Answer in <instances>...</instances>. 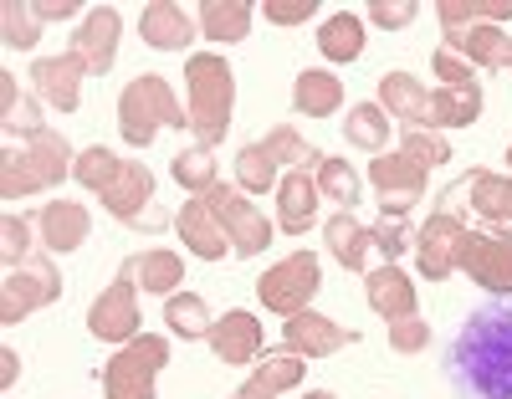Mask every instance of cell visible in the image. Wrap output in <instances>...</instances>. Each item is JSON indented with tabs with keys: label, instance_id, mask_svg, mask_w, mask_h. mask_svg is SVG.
Instances as JSON below:
<instances>
[{
	"label": "cell",
	"instance_id": "15",
	"mask_svg": "<svg viewBox=\"0 0 512 399\" xmlns=\"http://www.w3.org/2000/svg\"><path fill=\"white\" fill-rule=\"evenodd\" d=\"M31 226L41 231V246L67 256V251H77L82 241L93 236V215H88V205H77V200H47L36 210Z\"/></svg>",
	"mask_w": 512,
	"mask_h": 399
},
{
	"label": "cell",
	"instance_id": "6",
	"mask_svg": "<svg viewBox=\"0 0 512 399\" xmlns=\"http://www.w3.org/2000/svg\"><path fill=\"white\" fill-rule=\"evenodd\" d=\"M318 287H323V266H318L313 251H292V256H282L277 266H267V272L256 277V297H262L272 313H282V318L308 313V302L318 297Z\"/></svg>",
	"mask_w": 512,
	"mask_h": 399
},
{
	"label": "cell",
	"instance_id": "18",
	"mask_svg": "<svg viewBox=\"0 0 512 399\" xmlns=\"http://www.w3.org/2000/svg\"><path fill=\"white\" fill-rule=\"evenodd\" d=\"M446 47L456 57H466L472 67L512 72V36L502 26H456V31H446Z\"/></svg>",
	"mask_w": 512,
	"mask_h": 399
},
{
	"label": "cell",
	"instance_id": "46",
	"mask_svg": "<svg viewBox=\"0 0 512 399\" xmlns=\"http://www.w3.org/2000/svg\"><path fill=\"white\" fill-rule=\"evenodd\" d=\"M415 0H374V6H369V21L374 26H384V31H400V26H410L415 21Z\"/></svg>",
	"mask_w": 512,
	"mask_h": 399
},
{
	"label": "cell",
	"instance_id": "28",
	"mask_svg": "<svg viewBox=\"0 0 512 399\" xmlns=\"http://www.w3.org/2000/svg\"><path fill=\"white\" fill-rule=\"evenodd\" d=\"M323 236H328V251H333V261H338V266H349V272H364L374 236H369V226H359V220H354V210L328 215Z\"/></svg>",
	"mask_w": 512,
	"mask_h": 399
},
{
	"label": "cell",
	"instance_id": "27",
	"mask_svg": "<svg viewBox=\"0 0 512 399\" xmlns=\"http://www.w3.org/2000/svg\"><path fill=\"white\" fill-rule=\"evenodd\" d=\"M303 374H308V364L297 359V353H272V359H262V364L251 369V379L231 399H277V394L303 384Z\"/></svg>",
	"mask_w": 512,
	"mask_h": 399
},
{
	"label": "cell",
	"instance_id": "5",
	"mask_svg": "<svg viewBox=\"0 0 512 399\" xmlns=\"http://www.w3.org/2000/svg\"><path fill=\"white\" fill-rule=\"evenodd\" d=\"M169 364V338L144 333L134 343H123L113 353V364L103 369V394L108 399H154V379Z\"/></svg>",
	"mask_w": 512,
	"mask_h": 399
},
{
	"label": "cell",
	"instance_id": "35",
	"mask_svg": "<svg viewBox=\"0 0 512 399\" xmlns=\"http://www.w3.org/2000/svg\"><path fill=\"white\" fill-rule=\"evenodd\" d=\"M344 139H349L354 149L384 154V144H390V113H384L379 103H359V108H349V123H344Z\"/></svg>",
	"mask_w": 512,
	"mask_h": 399
},
{
	"label": "cell",
	"instance_id": "32",
	"mask_svg": "<svg viewBox=\"0 0 512 399\" xmlns=\"http://www.w3.org/2000/svg\"><path fill=\"white\" fill-rule=\"evenodd\" d=\"M164 323H169V333L185 338V343L210 338V328H216V318H210V307H205L200 292H175V297H169L164 302Z\"/></svg>",
	"mask_w": 512,
	"mask_h": 399
},
{
	"label": "cell",
	"instance_id": "1",
	"mask_svg": "<svg viewBox=\"0 0 512 399\" xmlns=\"http://www.w3.org/2000/svg\"><path fill=\"white\" fill-rule=\"evenodd\" d=\"M451 374L472 399H512V307H477L451 348Z\"/></svg>",
	"mask_w": 512,
	"mask_h": 399
},
{
	"label": "cell",
	"instance_id": "43",
	"mask_svg": "<svg viewBox=\"0 0 512 399\" xmlns=\"http://www.w3.org/2000/svg\"><path fill=\"white\" fill-rule=\"evenodd\" d=\"M0 103H6V133H41L47 123L36 118V103L31 98H21V87H16V77L11 72H0Z\"/></svg>",
	"mask_w": 512,
	"mask_h": 399
},
{
	"label": "cell",
	"instance_id": "34",
	"mask_svg": "<svg viewBox=\"0 0 512 399\" xmlns=\"http://www.w3.org/2000/svg\"><path fill=\"white\" fill-rule=\"evenodd\" d=\"M436 16H441L446 31H456V26H497V21H512V0H441Z\"/></svg>",
	"mask_w": 512,
	"mask_h": 399
},
{
	"label": "cell",
	"instance_id": "31",
	"mask_svg": "<svg viewBox=\"0 0 512 399\" xmlns=\"http://www.w3.org/2000/svg\"><path fill=\"white\" fill-rule=\"evenodd\" d=\"M128 266H134V282H139L144 292H159V297H175V287L185 282V261H180L175 251H164V246L134 256Z\"/></svg>",
	"mask_w": 512,
	"mask_h": 399
},
{
	"label": "cell",
	"instance_id": "53",
	"mask_svg": "<svg viewBox=\"0 0 512 399\" xmlns=\"http://www.w3.org/2000/svg\"><path fill=\"white\" fill-rule=\"evenodd\" d=\"M507 159H512V144H507Z\"/></svg>",
	"mask_w": 512,
	"mask_h": 399
},
{
	"label": "cell",
	"instance_id": "48",
	"mask_svg": "<svg viewBox=\"0 0 512 399\" xmlns=\"http://www.w3.org/2000/svg\"><path fill=\"white\" fill-rule=\"evenodd\" d=\"M318 11V0H267V21L272 26H303Z\"/></svg>",
	"mask_w": 512,
	"mask_h": 399
},
{
	"label": "cell",
	"instance_id": "50",
	"mask_svg": "<svg viewBox=\"0 0 512 399\" xmlns=\"http://www.w3.org/2000/svg\"><path fill=\"white\" fill-rule=\"evenodd\" d=\"M36 21H72L77 16V0H31Z\"/></svg>",
	"mask_w": 512,
	"mask_h": 399
},
{
	"label": "cell",
	"instance_id": "36",
	"mask_svg": "<svg viewBox=\"0 0 512 399\" xmlns=\"http://www.w3.org/2000/svg\"><path fill=\"white\" fill-rule=\"evenodd\" d=\"M256 144L267 149V159H272V164H292V169H318V164H323V154H318V149L303 139V133L292 128V123L272 128L267 139H256Z\"/></svg>",
	"mask_w": 512,
	"mask_h": 399
},
{
	"label": "cell",
	"instance_id": "23",
	"mask_svg": "<svg viewBox=\"0 0 512 399\" xmlns=\"http://www.w3.org/2000/svg\"><path fill=\"white\" fill-rule=\"evenodd\" d=\"M379 108L390 118H400L405 128L431 123V93H425V82L410 77V72H384L379 77Z\"/></svg>",
	"mask_w": 512,
	"mask_h": 399
},
{
	"label": "cell",
	"instance_id": "52",
	"mask_svg": "<svg viewBox=\"0 0 512 399\" xmlns=\"http://www.w3.org/2000/svg\"><path fill=\"white\" fill-rule=\"evenodd\" d=\"M303 399H338V394H328V389H308Z\"/></svg>",
	"mask_w": 512,
	"mask_h": 399
},
{
	"label": "cell",
	"instance_id": "4",
	"mask_svg": "<svg viewBox=\"0 0 512 399\" xmlns=\"http://www.w3.org/2000/svg\"><path fill=\"white\" fill-rule=\"evenodd\" d=\"M159 128H190V113L180 108L175 87L159 72H144L118 93V133L128 149H149L159 139Z\"/></svg>",
	"mask_w": 512,
	"mask_h": 399
},
{
	"label": "cell",
	"instance_id": "39",
	"mask_svg": "<svg viewBox=\"0 0 512 399\" xmlns=\"http://www.w3.org/2000/svg\"><path fill=\"white\" fill-rule=\"evenodd\" d=\"M0 41H6L11 52H31L41 41V21L31 6H21V0H6L0 6Z\"/></svg>",
	"mask_w": 512,
	"mask_h": 399
},
{
	"label": "cell",
	"instance_id": "49",
	"mask_svg": "<svg viewBox=\"0 0 512 399\" xmlns=\"http://www.w3.org/2000/svg\"><path fill=\"white\" fill-rule=\"evenodd\" d=\"M436 77H446V87L477 82V77H472V62H466V57H456L451 47H441V52H436Z\"/></svg>",
	"mask_w": 512,
	"mask_h": 399
},
{
	"label": "cell",
	"instance_id": "2",
	"mask_svg": "<svg viewBox=\"0 0 512 399\" xmlns=\"http://www.w3.org/2000/svg\"><path fill=\"white\" fill-rule=\"evenodd\" d=\"M185 87H190V133L200 149H216L231 128L236 108V72L216 52H195L185 62Z\"/></svg>",
	"mask_w": 512,
	"mask_h": 399
},
{
	"label": "cell",
	"instance_id": "3",
	"mask_svg": "<svg viewBox=\"0 0 512 399\" xmlns=\"http://www.w3.org/2000/svg\"><path fill=\"white\" fill-rule=\"evenodd\" d=\"M72 164H77L72 144L62 139V133L41 128L21 149H6V159H0V200H26V195L52 190L72 174Z\"/></svg>",
	"mask_w": 512,
	"mask_h": 399
},
{
	"label": "cell",
	"instance_id": "29",
	"mask_svg": "<svg viewBox=\"0 0 512 399\" xmlns=\"http://www.w3.org/2000/svg\"><path fill=\"white\" fill-rule=\"evenodd\" d=\"M482 113V87L477 82H461V87H436L431 93V128H472Z\"/></svg>",
	"mask_w": 512,
	"mask_h": 399
},
{
	"label": "cell",
	"instance_id": "12",
	"mask_svg": "<svg viewBox=\"0 0 512 399\" xmlns=\"http://www.w3.org/2000/svg\"><path fill=\"white\" fill-rule=\"evenodd\" d=\"M466 205H472L482 220H497V226H507V220H512V174L472 169L461 185H451V190L441 195V210H446V215H461Z\"/></svg>",
	"mask_w": 512,
	"mask_h": 399
},
{
	"label": "cell",
	"instance_id": "8",
	"mask_svg": "<svg viewBox=\"0 0 512 399\" xmlns=\"http://www.w3.org/2000/svg\"><path fill=\"white\" fill-rule=\"evenodd\" d=\"M425 180H431V174H425L415 159H405V154L369 159V185H374V200H379L384 220H405L425 200Z\"/></svg>",
	"mask_w": 512,
	"mask_h": 399
},
{
	"label": "cell",
	"instance_id": "10",
	"mask_svg": "<svg viewBox=\"0 0 512 399\" xmlns=\"http://www.w3.org/2000/svg\"><path fill=\"white\" fill-rule=\"evenodd\" d=\"M466 220L461 215H446L436 210L425 226L415 231V266H420V277H431V282H446L451 272H461V241H466Z\"/></svg>",
	"mask_w": 512,
	"mask_h": 399
},
{
	"label": "cell",
	"instance_id": "7",
	"mask_svg": "<svg viewBox=\"0 0 512 399\" xmlns=\"http://www.w3.org/2000/svg\"><path fill=\"white\" fill-rule=\"evenodd\" d=\"M57 297H62L57 266H52L47 256H31L26 266L6 272V282H0V323L16 328L26 313H36V307H52Z\"/></svg>",
	"mask_w": 512,
	"mask_h": 399
},
{
	"label": "cell",
	"instance_id": "30",
	"mask_svg": "<svg viewBox=\"0 0 512 399\" xmlns=\"http://www.w3.org/2000/svg\"><path fill=\"white\" fill-rule=\"evenodd\" d=\"M195 21H200V36L221 41V47L251 36V6H246V0H205Z\"/></svg>",
	"mask_w": 512,
	"mask_h": 399
},
{
	"label": "cell",
	"instance_id": "45",
	"mask_svg": "<svg viewBox=\"0 0 512 399\" xmlns=\"http://www.w3.org/2000/svg\"><path fill=\"white\" fill-rule=\"evenodd\" d=\"M374 246L384 251V261H395L405 246H415V231H410V220H379V226H369Z\"/></svg>",
	"mask_w": 512,
	"mask_h": 399
},
{
	"label": "cell",
	"instance_id": "37",
	"mask_svg": "<svg viewBox=\"0 0 512 399\" xmlns=\"http://www.w3.org/2000/svg\"><path fill=\"white\" fill-rule=\"evenodd\" d=\"M318 190H323V200H338V210H354L359 205V169L349 164V159H328L323 154V164H318Z\"/></svg>",
	"mask_w": 512,
	"mask_h": 399
},
{
	"label": "cell",
	"instance_id": "51",
	"mask_svg": "<svg viewBox=\"0 0 512 399\" xmlns=\"http://www.w3.org/2000/svg\"><path fill=\"white\" fill-rule=\"evenodd\" d=\"M21 374V359H16V348H0V389H11Z\"/></svg>",
	"mask_w": 512,
	"mask_h": 399
},
{
	"label": "cell",
	"instance_id": "11",
	"mask_svg": "<svg viewBox=\"0 0 512 399\" xmlns=\"http://www.w3.org/2000/svg\"><path fill=\"white\" fill-rule=\"evenodd\" d=\"M461 272L487 292H512V231H466Z\"/></svg>",
	"mask_w": 512,
	"mask_h": 399
},
{
	"label": "cell",
	"instance_id": "22",
	"mask_svg": "<svg viewBox=\"0 0 512 399\" xmlns=\"http://www.w3.org/2000/svg\"><path fill=\"white\" fill-rule=\"evenodd\" d=\"M82 57L77 52H62V57H41L36 67H31V77H36V93L47 98L52 108H62V113H77V103H82Z\"/></svg>",
	"mask_w": 512,
	"mask_h": 399
},
{
	"label": "cell",
	"instance_id": "24",
	"mask_svg": "<svg viewBox=\"0 0 512 399\" xmlns=\"http://www.w3.org/2000/svg\"><path fill=\"white\" fill-rule=\"evenodd\" d=\"M364 297H369L374 313H379V318H390V323L415 318V282L400 272L395 261H384L379 272H369V277H364Z\"/></svg>",
	"mask_w": 512,
	"mask_h": 399
},
{
	"label": "cell",
	"instance_id": "20",
	"mask_svg": "<svg viewBox=\"0 0 512 399\" xmlns=\"http://www.w3.org/2000/svg\"><path fill=\"white\" fill-rule=\"evenodd\" d=\"M318 200H323V190H318L313 174L308 169H287L282 185H277V226L287 236H303L318 220Z\"/></svg>",
	"mask_w": 512,
	"mask_h": 399
},
{
	"label": "cell",
	"instance_id": "40",
	"mask_svg": "<svg viewBox=\"0 0 512 399\" xmlns=\"http://www.w3.org/2000/svg\"><path fill=\"white\" fill-rule=\"evenodd\" d=\"M236 185L241 190H251V195H267V190H277L282 180H277V164L267 159V149L262 144H246L241 154H236Z\"/></svg>",
	"mask_w": 512,
	"mask_h": 399
},
{
	"label": "cell",
	"instance_id": "26",
	"mask_svg": "<svg viewBox=\"0 0 512 399\" xmlns=\"http://www.w3.org/2000/svg\"><path fill=\"white\" fill-rule=\"evenodd\" d=\"M292 108L303 118H333L338 108H344V82H338L333 72H323V67H303L292 77Z\"/></svg>",
	"mask_w": 512,
	"mask_h": 399
},
{
	"label": "cell",
	"instance_id": "13",
	"mask_svg": "<svg viewBox=\"0 0 512 399\" xmlns=\"http://www.w3.org/2000/svg\"><path fill=\"white\" fill-rule=\"evenodd\" d=\"M205 200H210V210L221 215V226H226V236H231L236 256H262V251H267L272 226H267V215L256 210L251 200H241V195H236V190H226V185H216Z\"/></svg>",
	"mask_w": 512,
	"mask_h": 399
},
{
	"label": "cell",
	"instance_id": "42",
	"mask_svg": "<svg viewBox=\"0 0 512 399\" xmlns=\"http://www.w3.org/2000/svg\"><path fill=\"white\" fill-rule=\"evenodd\" d=\"M400 154H405V159H415L425 174H431V169H441V164L451 159V144H446V133H436V128H405Z\"/></svg>",
	"mask_w": 512,
	"mask_h": 399
},
{
	"label": "cell",
	"instance_id": "25",
	"mask_svg": "<svg viewBox=\"0 0 512 399\" xmlns=\"http://www.w3.org/2000/svg\"><path fill=\"white\" fill-rule=\"evenodd\" d=\"M139 36L149 41L154 52H185L195 41V21H190L185 6L154 0V6H144V16H139Z\"/></svg>",
	"mask_w": 512,
	"mask_h": 399
},
{
	"label": "cell",
	"instance_id": "47",
	"mask_svg": "<svg viewBox=\"0 0 512 399\" xmlns=\"http://www.w3.org/2000/svg\"><path fill=\"white\" fill-rule=\"evenodd\" d=\"M425 343H431V323H420V318L390 323V348H395V353H420Z\"/></svg>",
	"mask_w": 512,
	"mask_h": 399
},
{
	"label": "cell",
	"instance_id": "17",
	"mask_svg": "<svg viewBox=\"0 0 512 399\" xmlns=\"http://www.w3.org/2000/svg\"><path fill=\"white\" fill-rule=\"evenodd\" d=\"M175 226H180L185 251H195L200 261H221L226 251H236V246H231V236H226V226H221V215L210 210V200H205V195H200V200H185V210L175 215Z\"/></svg>",
	"mask_w": 512,
	"mask_h": 399
},
{
	"label": "cell",
	"instance_id": "21",
	"mask_svg": "<svg viewBox=\"0 0 512 399\" xmlns=\"http://www.w3.org/2000/svg\"><path fill=\"white\" fill-rule=\"evenodd\" d=\"M205 343L216 348V359L231 364V369L256 364V353H262V323H256L251 313H241V307H231L226 318H216V328H210Z\"/></svg>",
	"mask_w": 512,
	"mask_h": 399
},
{
	"label": "cell",
	"instance_id": "41",
	"mask_svg": "<svg viewBox=\"0 0 512 399\" xmlns=\"http://www.w3.org/2000/svg\"><path fill=\"white\" fill-rule=\"evenodd\" d=\"M118 154L113 149H103V144H93V149H82L77 154V164H72V180L82 185V190H93V195H103L108 190V180H113V174H118Z\"/></svg>",
	"mask_w": 512,
	"mask_h": 399
},
{
	"label": "cell",
	"instance_id": "38",
	"mask_svg": "<svg viewBox=\"0 0 512 399\" xmlns=\"http://www.w3.org/2000/svg\"><path fill=\"white\" fill-rule=\"evenodd\" d=\"M169 174H175L190 195H210V190L221 185V180H216V159H210V149H200V144L180 149L175 164H169Z\"/></svg>",
	"mask_w": 512,
	"mask_h": 399
},
{
	"label": "cell",
	"instance_id": "19",
	"mask_svg": "<svg viewBox=\"0 0 512 399\" xmlns=\"http://www.w3.org/2000/svg\"><path fill=\"white\" fill-rule=\"evenodd\" d=\"M118 31H123V21H118L113 6H98V11L82 16V31L72 36V52L82 57V67H88V72H108L118 62Z\"/></svg>",
	"mask_w": 512,
	"mask_h": 399
},
{
	"label": "cell",
	"instance_id": "14",
	"mask_svg": "<svg viewBox=\"0 0 512 399\" xmlns=\"http://www.w3.org/2000/svg\"><path fill=\"white\" fill-rule=\"evenodd\" d=\"M349 343H359V333L344 328V323H333V318H323V313H313V307L282 323V348L297 353V359H328V353L349 348Z\"/></svg>",
	"mask_w": 512,
	"mask_h": 399
},
{
	"label": "cell",
	"instance_id": "44",
	"mask_svg": "<svg viewBox=\"0 0 512 399\" xmlns=\"http://www.w3.org/2000/svg\"><path fill=\"white\" fill-rule=\"evenodd\" d=\"M31 220L26 215H6L0 220V256H6V266L16 272V266H26V251H31Z\"/></svg>",
	"mask_w": 512,
	"mask_h": 399
},
{
	"label": "cell",
	"instance_id": "16",
	"mask_svg": "<svg viewBox=\"0 0 512 399\" xmlns=\"http://www.w3.org/2000/svg\"><path fill=\"white\" fill-rule=\"evenodd\" d=\"M98 200H103V210H108V215L134 220V226H139V220L154 210V205H149V200H154V174H149V164L123 159V164H118V174L108 180V190H103Z\"/></svg>",
	"mask_w": 512,
	"mask_h": 399
},
{
	"label": "cell",
	"instance_id": "33",
	"mask_svg": "<svg viewBox=\"0 0 512 399\" xmlns=\"http://www.w3.org/2000/svg\"><path fill=\"white\" fill-rule=\"evenodd\" d=\"M318 52H323L328 62H354V57L364 52V21H359L354 11L328 16L323 31H318Z\"/></svg>",
	"mask_w": 512,
	"mask_h": 399
},
{
	"label": "cell",
	"instance_id": "9",
	"mask_svg": "<svg viewBox=\"0 0 512 399\" xmlns=\"http://www.w3.org/2000/svg\"><path fill=\"white\" fill-rule=\"evenodd\" d=\"M88 333L103 343H134L139 338V282L134 266H118V282L88 307Z\"/></svg>",
	"mask_w": 512,
	"mask_h": 399
}]
</instances>
